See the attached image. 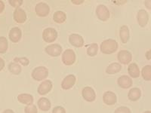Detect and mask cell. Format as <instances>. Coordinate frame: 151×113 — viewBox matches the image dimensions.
I'll list each match as a JSON object with an SVG mask.
<instances>
[{
	"label": "cell",
	"instance_id": "obj_8",
	"mask_svg": "<svg viewBox=\"0 0 151 113\" xmlns=\"http://www.w3.org/2000/svg\"><path fill=\"white\" fill-rule=\"evenodd\" d=\"M35 11L39 17H45L48 15L50 12V8L45 2H40L36 5Z\"/></svg>",
	"mask_w": 151,
	"mask_h": 113
},
{
	"label": "cell",
	"instance_id": "obj_5",
	"mask_svg": "<svg viewBox=\"0 0 151 113\" xmlns=\"http://www.w3.org/2000/svg\"><path fill=\"white\" fill-rule=\"evenodd\" d=\"M96 14L99 20L102 21H106L110 18V11L104 5H99L96 8Z\"/></svg>",
	"mask_w": 151,
	"mask_h": 113
},
{
	"label": "cell",
	"instance_id": "obj_25",
	"mask_svg": "<svg viewBox=\"0 0 151 113\" xmlns=\"http://www.w3.org/2000/svg\"><path fill=\"white\" fill-rule=\"evenodd\" d=\"M9 70L14 75H19L22 71V68L17 63L12 62L9 64Z\"/></svg>",
	"mask_w": 151,
	"mask_h": 113
},
{
	"label": "cell",
	"instance_id": "obj_33",
	"mask_svg": "<svg viewBox=\"0 0 151 113\" xmlns=\"http://www.w3.org/2000/svg\"><path fill=\"white\" fill-rule=\"evenodd\" d=\"M52 113H66V110L62 106H55L52 109Z\"/></svg>",
	"mask_w": 151,
	"mask_h": 113
},
{
	"label": "cell",
	"instance_id": "obj_7",
	"mask_svg": "<svg viewBox=\"0 0 151 113\" xmlns=\"http://www.w3.org/2000/svg\"><path fill=\"white\" fill-rule=\"evenodd\" d=\"M45 51L49 56H58L61 54L63 51V48L58 44H52L45 47Z\"/></svg>",
	"mask_w": 151,
	"mask_h": 113
},
{
	"label": "cell",
	"instance_id": "obj_4",
	"mask_svg": "<svg viewBox=\"0 0 151 113\" xmlns=\"http://www.w3.org/2000/svg\"><path fill=\"white\" fill-rule=\"evenodd\" d=\"M76 56L73 50L67 49L65 50L62 54V62L67 66H71L75 63Z\"/></svg>",
	"mask_w": 151,
	"mask_h": 113
},
{
	"label": "cell",
	"instance_id": "obj_6",
	"mask_svg": "<svg viewBox=\"0 0 151 113\" xmlns=\"http://www.w3.org/2000/svg\"><path fill=\"white\" fill-rule=\"evenodd\" d=\"M117 59L119 63L124 65H127L130 64V62L132 61V55L131 52L127 50H121L117 54Z\"/></svg>",
	"mask_w": 151,
	"mask_h": 113
},
{
	"label": "cell",
	"instance_id": "obj_38",
	"mask_svg": "<svg viewBox=\"0 0 151 113\" xmlns=\"http://www.w3.org/2000/svg\"><path fill=\"white\" fill-rule=\"evenodd\" d=\"M4 9H5V3L2 1H0V14L3 11Z\"/></svg>",
	"mask_w": 151,
	"mask_h": 113
},
{
	"label": "cell",
	"instance_id": "obj_36",
	"mask_svg": "<svg viewBox=\"0 0 151 113\" xmlns=\"http://www.w3.org/2000/svg\"><path fill=\"white\" fill-rule=\"evenodd\" d=\"M84 2L83 0H72V3L74 5H80Z\"/></svg>",
	"mask_w": 151,
	"mask_h": 113
},
{
	"label": "cell",
	"instance_id": "obj_11",
	"mask_svg": "<svg viewBox=\"0 0 151 113\" xmlns=\"http://www.w3.org/2000/svg\"><path fill=\"white\" fill-rule=\"evenodd\" d=\"M137 21L141 27H144L149 21V14L144 9L138 11L137 14Z\"/></svg>",
	"mask_w": 151,
	"mask_h": 113
},
{
	"label": "cell",
	"instance_id": "obj_27",
	"mask_svg": "<svg viewBox=\"0 0 151 113\" xmlns=\"http://www.w3.org/2000/svg\"><path fill=\"white\" fill-rule=\"evenodd\" d=\"M98 51V45L97 43H92L88 47L87 54L90 56H96Z\"/></svg>",
	"mask_w": 151,
	"mask_h": 113
},
{
	"label": "cell",
	"instance_id": "obj_17",
	"mask_svg": "<svg viewBox=\"0 0 151 113\" xmlns=\"http://www.w3.org/2000/svg\"><path fill=\"white\" fill-rule=\"evenodd\" d=\"M9 36L12 42L17 43L21 40V36H22V32L20 28L15 26V27L12 28L11 30L9 31Z\"/></svg>",
	"mask_w": 151,
	"mask_h": 113
},
{
	"label": "cell",
	"instance_id": "obj_39",
	"mask_svg": "<svg viewBox=\"0 0 151 113\" xmlns=\"http://www.w3.org/2000/svg\"><path fill=\"white\" fill-rule=\"evenodd\" d=\"M2 113H14V111L12 109H5V111Z\"/></svg>",
	"mask_w": 151,
	"mask_h": 113
},
{
	"label": "cell",
	"instance_id": "obj_40",
	"mask_svg": "<svg viewBox=\"0 0 151 113\" xmlns=\"http://www.w3.org/2000/svg\"><path fill=\"white\" fill-rule=\"evenodd\" d=\"M144 113H151V111H146V112H144Z\"/></svg>",
	"mask_w": 151,
	"mask_h": 113
},
{
	"label": "cell",
	"instance_id": "obj_32",
	"mask_svg": "<svg viewBox=\"0 0 151 113\" xmlns=\"http://www.w3.org/2000/svg\"><path fill=\"white\" fill-rule=\"evenodd\" d=\"M9 4L12 5V7L14 8H19L23 4L22 0H9Z\"/></svg>",
	"mask_w": 151,
	"mask_h": 113
},
{
	"label": "cell",
	"instance_id": "obj_30",
	"mask_svg": "<svg viewBox=\"0 0 151 113\" xmlns=\"http://www.w3.org/2000/svg\"><path fill=\"white\" fill-rule=\"evenodd\" d=\"M14 61L15 63H20L23 66H27L29 64V60L27 57H15L14 59Z\"/></svg>",
	"mask_w": 151,
	"mask_h": 113
},
{
	"label": "cell",
	"instance_id": "obj_19",
	"mask_svg": "<svg viewBox=\"0 0 151 113\" xmlns=\"http://www.w3.org/2000/svg\"><path fill=\"white\" fill-rule=\"evenodd\" d=\"M38 107L43 112H48L52 107V103L46 97H41L37 102Z\"/></svg>",
	"mask_w": 151,
	"mask_h": 113
},
{
	"label": "cell",
	"instance_id": "obj_29",
	"mask_svg": "<svg viewBox=\"0 0 151 113\" xmlns=\"http://www.w3.org/2000/svg\"><path fill=\"white\" fill-rule=\"evenodd\" d=\"M24 112L25 113H38L37 107L35 105L32 104L29 106H27L24 108Z\"/></svg>",
	"mask_w": 151,
	"mask_h": 113
},
{
	"label": "cell",
	"instance_id": "obj_23",
	"mask_svg": "<svg viewBox=\"0 0 151 113\" xmlns=\"http://www.w3.org/2000/svg\"><path fill=\"white\" fill-rule=\"evenodd\" d=\"M122 69V66L119 63H112L111 64L106 67V73L109 74V75H113V74H116L119 72Z\"/></svg>",
	"mask_w": 151,
	"mask_h": 113
},
{
	"label": "cell",
	"instance_id": "obj_34",
	"mask_svg": "<svg viewBox=\"0 0 151 113\" xmlns=\"http://www.w3.org/2000/svg\"><path fill=\"white\" fill-rule=\"evenodd\" d=\"M144 5L148 9L151 10V0H147L144 2Z\"/></svg>",
	"mask_w": 151,
	"mask_h": 113
},
{
	"label": "cell",
	"instance_id": "obj_9",
	"mask_svg": "<svg viewBox=\"0 0 151 113\" xmlns=\"http://www.w3.org/2000/svg\"><path fill=\"white\" fill-rule=\"evenodd\" d=\"M82 95H83V99L89 103L94 102L96 99L95 91L91 87H85L82 91Z\"/></svg>",
	"mask_w": 151,
	"mask_h": 113
},
{
	"label": "cell",
	"instance_id": "obj_12",
	"mask_svg": "<svg viewBox=\"0 0 151 113\" xmlns=\"http://www.w3.org/2000/svg\"><path fill=\"white\" fill-rule=\"evenodd\" d=\"M76 81V78L74 75L70 74V75H67L64 79V80L62 81L61 87L64 90H70L73 87Z\"/></svg>",
	"mask_w": 151,
	"mask_h": 113
},
{
	"label": "cell",
	"instance_id": "obj_13",
	"mask_svg": "<svg viewBox=\"0 0 151 113\" xmlns=\"http://www.w3.org/2000/svg\"><path fill=\"white\" fill-rule=\"evenodd\" d=\"M69 41L73 46L76 48H81L84 45V39L79 34L73 33L69 36Z\"/></svg>",
	"mask_w": 151,
	"mask_h": 113
},
{
	"label": "cell",
	"instance_id": "obj_14",
	"mask_svg": "<svg viewBox=\"0 0 151 113\" xmlns=\"http://www.w3.org/2000/svg\"><path fill=\"white\" fill-rule=\"evenodd\" d=\"M103 101L107 106L115 105L117 102V97L115 93L112 91H106L103 95Z\"/></svg>",
	"mask_w": 151,
	"mask_h": 113
},
{
	"label": "cell",
	"instance_id": "obj_3",
	"mask_svg": "<svg viewBox=\"0 0 151 113\" xmlns=\"http://www.w3.org/2000/svg\"><path fill=\"white\" fill-rule=\"evenodd\" d=\"M58 38V32L52 27H48L42 32V39L47 43L54 42Z\"/></svg>",
	"mask_w": 151,
	"mask_h": 113
},
{
	"label": "cell",
	"instance_id": "obj_10",
	"mask_svg": "<svg viewBox=\"0 0 151 113\" xmlns=\"http://www.w3.org/2000/svg\"><path fill=\"white\" fill-rule=\"evenodd\" d=\"M53 84H52V81L50 80H45L40 84V86L38 87L37 92L38 94L43 96L45 94H48L50 91H52Z\"/></svg>",
	"mask_w": 151,
	"mask_h": 113
},
{
	"label": "cell",
	"instance_id": "obj_16",
	"mask_svg": "<svg viewBox=\"0 0 151 113\" xmlns=\"http://www.w3.org/2000/svg\"><path fill=\"white\" fill-rule=\"evenodd\" d=\"M117 84L123 89H128L133 84L132 79L128 75H121L117 80Z\"/></svg>",
	"mask_w": 151,
	"mask_h": 113
},
{
	"label": "cell",
	"instance_id": "obj_21",
	"mask_svg": "<svg viewBox=\"0 0 151 113\" xmlns=\"http://www.w3.org/2000/svg\"><path fill=\"white\" fill-rule=\"evenodd\" d=\"M141 91L138 87H133V88L130 89V91H129V94H128L129 99L133 102L137 101L141 98Z\"/></svg>",
	"mask_w": 151,
	"mask_h": 113
},
{
	"label": "cell",
	"instance_id": "obj_31",
	"mask_svg": "<svg viewBox=\"0 0 151 113\" xmlns=\"http://www.w3.org/2000/svg\"><path fill=\"white\" fill-rule=\"evenodd\" d=\"M114 113H132V112L127 106H119L115 110Z\"/></svg>",
	"mask_w": 151,
	"mask_h": 113
},
{
	"label": "cell",
	"instance_id": "obj_35",
	"mask_svg": "<svg viewBox=\"0 0 151 113\" xmlns=\"http://www.w3.org/2000/svg\"><path fill=\"white\" fill-rule=\"evenodd\" d=\"M145 56H146L147 60H151V49H150L149 51L146 52L145 54Z\"/></svg>",
	"mask_w": 151,
	"mask_h": 113
},
{
	"label": "cell",
	"instance_id": "obj_22",
	"mask_svg": "<svg viewBox=\"0 0 151 113\" xmlns=\"http://www.w3.org/2000/svg\"><path fill=\"white\" fill-rule=\"evenodd\" d=\"M128 72L132 78H138L140 76V69L139 67L135 63H132L129 64L128 67Z\"/></svg>",
	"mask_w": 151,
	"mask_h": 113
},
{
	"label": "cell",
	"instance_id": "obj_2",
	"mask_svg": "<svg viewBox=\"0 0 151 113\" xmlns=\"http://www.w3.org/2000/svg\"><path fill=\"white\" fill-rule=\"evenodd\" d=\"M32 78L36 81H42L45 79L48 75V69L45 67H37L32 72Z\"/></svg>",
	"mask_w": 151,
	"mask_h": 113
},
{
	"label": "cell",
	"instance_id": "obj_1",
	"mask_svg": "<svg viewBox=\"0 0 151 113\" xmlns=\"http://www.w3.org/2000/svg\"><path fill=\"white\" fill-rule=\"evenodd\" d=\"M119 45L117 41L112 39H108L102 41L101 45V51L104 54H111L117 51Z\"/></svg>",
	"mask_w": 151,
	"mask_h": 113
},
{
	"label": "cell",
	"instance_id": "obj_15",
	"mask_svg": "<svg viewBox=\"0 0 151 113\" xmlns=\"http://www.w3.org/2000/svg\"><path fill=\"white\" fill-rule=\"evenodd\" d=\"M13 17L14 21L18 24H24L27 21V14L24 9L21 8H17L14 11Z\"/></svg>",
	"mask_w": 151,
	"mask_h": 113
},
{
	"label": "cell",
	"instance_id": "obj_24",
	"mask_svg": "<svg viewBox=\"0 0 151 113\" xmlns=\"http://www.w3.org/2000/svg\"><path fill=\"white\" fill-rule=\"evenodd\" d=\"M53 19L55 22L58 24H63L67 20V14L62 11H58L54 14Z\"/></svg>",
	"mask_w": 151,
	"mask_h": 113
},
{
	"label": "cell",
	"instance_id": "obj_37",
	"mask_svg": "<svg viewBox=\"0 0 151 113\" xmlns=\"http://www.w3.org/2000/svg\"><path fill=\"white\" fill-rule=\"evenodd\" d=\"M5 67V61L2 58L0 57V71L2 70V69Z\"/></svg>",
	"mask_w": 151,
	"mask_h": 113
},
{
	"label": "cell",
	"instance_id": "obj_18",
	"mask_svg": "<svg viewBox=\"0 0 151 113\" xmlns=\"http://www.w3.org/2000/svg\"><path fill=\"white\" fill-rule=\"evenodd\" d=\"M17 100L21 103L27 106L32 105L34 101L33 97L29 94H21L17 96Z\"/></svg>",
	"mask_w": 151,
	"mask_h": 113
},
{
	"label": "cell",
	"instance_id": "obj_28",
	"mask_svg": "<svg viewBox=\"0 0 151 113\" xmlns=\"http://www.w3.org/2000/svg\"><path fill=\"white\" fill-rule=\"evenodd\" d=\"M9 48V42L7 39L4 36L0 37V54H4L7 51Z\"/></svg>",
	"mask_w": 151,
	"mask_h": 113
},
{
	"label": "cell",
	"instance_id": "obj_26",
	"mask_svg": "<svg viewBox=\"0 0 151 113\" xmlns=\"http://www.w3.org/2000/svg\"><path fill=\"white\" fill-rule=\"evenodd\" d=\"M141 75L145 81H151V65H146L143 67Z\"/></svg>",
	"mask_w": 151,
	"mask_h": 113
},
{
	"label": "cell",
	"instance_id": "obj_20",
	"mask_svg": "<svg viewBox=\"0 0 151 113\" xmlns=\"http://www.w3.org/2000/svg\"><path fill=\"white\" fill-rule=\"evenodd\" d=\"M119 37L122 42L124 44L127 43L129 40L130 33H129V27L126 25H122L119 29Z\"/></svg>",
	"mask_w": 151,
	"mask_h": 113
}]
</instances>
